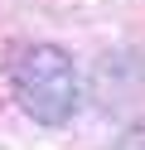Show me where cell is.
Instances as JSON below:
<instances>
[{
    "label": "cell",
    "mask_w": 145,
    "mask_h": 150,
    "mask_svg": "<svg viewBox=\"0 0 145 150\" xmlns=\"http://www.w3.org/2000/svg\"><path fill=\"white\" fill-rule=\"evenodd\" d=\"M15 102L39 126H63L77 111V68L58 44H29L15 58Z\"/></svg>",
    "instance_id": "cell-1"
}]
</instances>
